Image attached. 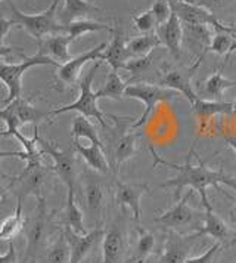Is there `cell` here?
<instances>
[{
	"mask_svg": "<svg viewBox=\"0 0 236 263\" xmlns=\"http://www.w3.org/2000/svg\"><path fill=\"white\" fill-rule=\"evenodd\" d=\"M151 153L153 156V164L156 166H167V167L174 168L177 172V175L171 179L165 180L163 183H158L160 188H174L176 190V198H179V194L183 188L190 186V190L196 191L201 195V201L202 205L205 207V210H212L210 200H208V195H207V188L214 186L217 188V191L223 192L224 191L220 188V183H224L230 188L236 190V179L223 173L222 170H211L205 166V161H202L200 157H198V161L200 164L198 166H193L190 163V160H186L185 164H177V163H171V161H167L164 158L158 156L153 149V146H149Z\"/></svg>",
	"mask_w": 236,
	"mask_h": 263,
	"instance_id": "6da1fadb",
	"label": "cell"
},
{
	"mask_svg": "<svg viewBox=\"0 0 236 263\" xmlns=\"http://www.w3.org/2000/svg\"><path fill=\"white\" fill-rule=\"evenodd\" d=\"M58 5L59 0H52L46 11L35 15L24 13L13 3H9V9L13 13L12 20L16 25H19L25 33H28L37 42H40L45 37L67 33V25L61 24L58 20Z\"/></svg>",
	"mask_w": 236,
	"mask_h": 263,
	"instance_id": "7a4b0ae2",
	"label": "cell"
},
{
	"mask_svg": "<svg viewBox=\"0 0 236 263\" xmlns=\"http://www.w3.org/2000/svg\"><path fill=\"white\" fill-rule=\"evenodd\" d=\"M42 149L37 154H27L24 151L23 160L25 161V167L23 173L12 178L9 190L16 198L24 200L28 195H40V190L45 185L47 176L50 172H53L52 167H49L43 161Z\"/></svg>",
	"mask_w": 236,
	"mask_h": 263,
	"instance_id": "3957f363",
	"label": "cell"
},
{
	"mask_svg": "<svg viewBox=\"0 0 236 263\" xmlns=\"http://www.w3.org/2000/svg\"><path fill=\"white\" fill-rule=\"evenodd\" d=\"M104 61H96L93 67L87 71V74L82 79V82L78 84L80 87V95L77 98V101H74L70 105H64V107H56L55 109L49 111V119L59 116L62 112H70V111H77L78 114H82L87 119H94L102 127H106L105 119H104V112L97 107V95L96 92L92 90V84H93L96 71L99 70V67L102 65Z\"/></svg>",
	"mask_w": 236,
	"mask_h": 263,
	"instance_id": "277c9868",
	"label": "cell"
},
{
	"mask_svg": "<svg viewBox=\"0 0 236 263\" xmlns=\"http://www.w3.org/2000/svg\"><path fill=\"white\" fill-rule=\"evenodd\" d=\"M37 65H53L59 67L56 61L50 60L47 57L35 53L33 57H27L18 64H8L0 62V82L8 89V96L5 99V104L9 105L15 99L23 96V76L27 70L37 67Z\"/></svg>",
	"mask_w": 236,
	"mask_h": 263,
	"instance_id": "5b68a950",
	"label": "cell"
},
{
	"mask_svg": "<svg viewBox=\"0 0 236 263\" xmlns=\"http://www.w3.org/2000/svg\"><path fill=\"white\" fill-rule=\"evenodd\" d=\"M126 98H131V99H137L143 104V112L137 119L136 123H133V129H137L143 126L148 119L152 116L153 108L156 104L163 102V101H171L176 99L177 92L171 90V89H165L161 87L160 84H151V83H133L127 86L126 89Z\"/></svg>",
	"mask_w": 236,
	"mask_h": 263,
	"instance_id": "8992f818",
	"label": "cell"
},
{
	"mask_svg": "<svg viewBox=\"0 0 236 263\" xmlns=\"http://www.w3.org/2000/svg\"><path fill=\"white\" fill-rule=\"evenodd\" d=\"M37 204H35L34 213L31 217L25 220V237H27V247H25V262H34L38 250L45 241L47 231V223H49V210L45 197L40 194L35 197Z\"/></svg>",
	"mask_w": 236,
	"mask_h": 263,
	"instance_id": "52a82bcc",
	"label": "cell"
},
{
	"mask_svg": "<svg viewBox=\"0 0 236 263\" xmlns=\"http://www.w3.org/2000/svg\"><path fill=\"white\" fill-rule=\"evenodd\" d=\"M38 146L43 154H47L53 160L52 170L59 176V179L64 182L67 188H75V157L74 153L59 149L55 142H50L47 139L38 138Z\"/></svg>",
	"mask_w": 236,
	"mask_h": 263,
	"instance_id": "ba28073f",
	"label": "cell"
},
{
	"mask_svg": "<svg viewBox=\"0 0 236 263\" xmlns=\"http://www.w3.org/2000/svg\"><path fill=\"white\" fill-rule=\"evenodd\" d=\"M171 11L176 12L183 25H211L215 31H236V28L233 27L222 24L210 9L201 5L180 2L176 5H171Z\"/></svg>",
	"mask_w": 236,
	"mask_h": 263,
	"instance_id": "9c48e42d",
	"label": "cell"
},
{
	"mask_svg": "<svg viewBox=\"0 0 236 263\" xmlns=\"http://www.w3.org/2000/svg\"><path fill=\"white\" fill-rule=\"evenodd\" d=\"M193 190L190 191L182 198L179 200L173 207H170L168 210H165L164 213L155 217V223L163 225V227L168 228V229H177V228L189 227L192 223H196L201 217H204V213H198L193 209L189 207V198L192 195Z\"/></svg>",
	"mask_w": 236,
	"mask_h": 263,
	"instance_id": "30bf717a",
	"label": "cell"
},
{
	"mask_svg": "<svg viewBox=\"0 0 236 263\" xmlns=\"http://www.w3.org/2000/svg\"><path fill=\"white\" fill-rule=\"evenodd\" d=\"M198 238L200 237L195 232L182 235L174 229H170L165 239L164 250L156 263H185L188 260L189 253L193 247L195 239Z\"/></svg>",
	"mask_w": 236,
	"mask_h": 263,
	"instance_id": "8fae6325",
	"label": "cell"
},
{
	"mask_svg": "<svg viewBox=\"0 0 236 263\" xmlns=\"http://www.w3.org/2000/svg\"><path fill=\"white\" fill-rule=\"evenodd\" d=\"M195 234L200 238L201 237H211L215 239V242H220L223 247L236 246V232L212 210L204 212L202 225Z\"/></svg>",
	"mask_w": 236,
	"mask_h": 263,
	"instance_id": "7c38bea8",
	"label": "cell"
},
{
	"mask_svg": "<svg viewBox=\"0 0 236 263\" xmlns=\"http://www.w3.org/2000/svg\"><path fill=\"white\" fill-rule=\"evenodd\" d=\"M106 43H101L94 48L89 49L87 52H84L82 55L71 58L68 62L61 64L58 67V71H56V79L65 86H74L80 77L83 67L90 61H102V55H104Z\"/></svg>",
	"mask_w": 236,
	"mask_h": 263,
	"instance_id": "4fadbf2b",
	"label": "cell"
},
{
	"mask_svg": "<svg viewBox=\"0 0 236 263\" xmlns=\"http://www.w3.org/2000/svg\"><path fill=\"white\" fill-rule=\"evenodd\" d=\"M64 232L70 242V263H82L89 256V253L96 247V244L104 238L105 234V231L101 227H94V229L84 235L77 234L71 228L67 227L64 228Z\"/></svg>",
	"mask_w": 236,
	"mask_h": 263,
	"instance_id": "5bb4252c",
	"label": "cell"
},
{
	"mask_svg": "<svg viewBox=\"0 0 236 263\" xmlns=\"http://www.w3.org/2000/svg\"><path fill=\"white\" fill-rule=\"evenodd\" d=\"M126 251V237L123 222L117 220L104 234L102 263H121Z\"/></svg>",
	"mask_w": 236,
	"mask_h": 263,
	"instance_id": "9a60e30c",
	"label": "cell"
},
{
	"mask_svg": "<svg viewBox=\"0 0 236 263\" xmlns=\"http://www.w3.org/2000/svg\"><path fill=\"white\" fill-rule=\"evenodd\" d=\"M148 192V186L142 183H124L117 180L115 183V203L121 209H130L136 222L141 220V198Z\"/></svg>",
	"mask_w": 236,
	"mask_h": 263,
	"instance_id": "2e32d148",
	"label": "cell"
},
{
	"mask_svg": "<svg viewBox=\"0 0 236 263\" xmlns=\"http://www.w3.org/2000/svg\"><path fill=\"white\" fill-rule=\"evenodd\" d=\"M155 34L158 36L161 45L168 49V52L174 57L180 58L182 55V40H183V24L179 20L176 12H171L170 18L164 24L158 25Z\"/></svg>",
	"mask_w": 236,
	"mask_h": 263,
	"instance_id": "e0dca14e",
	"label": "cell"
},
{
	"mask_svg": "<svg viewBox=\"0 0 236 263\" xmlns=\"http://www.w3.org/2000/svg\"><path fill=\"white\" fill-rule=\"evenodd\" d=\"M112 39L106 45L104 50L102 61H106L112 70H124L126 64L131 60L129 49H127V40L124 36V31L121 27H112Z\"/></svg>",
	"mask_w": 236,
	"mask_h": 263,
	"instance_id": "ac0fdd59",
	"label": "cell"
},
{
	"mask_svg": "<svg viewBox=\"0 0 236 263\" xmlns=\"http://www.w3.org/2000/svg\"><path fill=\"white\" fill-rule=\"evenodd\" d=\"M71 43H72V39H71L68 33L45 37L43 40L37 42V45H38L37 53L56 61L61 65V64L68 62L72 58L70 53Z\"/></svg>",
	"mask_w": 236,
	"mask_h": 263,
	"instance_id": "d6986e66",
	"label": "cell"
},
{
	"mask_svg": "<svg viewBox=\"0 0 236 263\" xmlns=\"http://www.w3.org/2000/svg\"><path fill=\"white\" fill-rule=\"evenodd\" d=\"M160 86L165 89H171L174 92H179L185 96L189 101L190 105H193L198 99L200 95L193 90L192 83H190V77L188 72L180 71V70H171V71L165 72L164 76L160 80Z\"/></svg>",
	"mask_w": 236,
	"mask_h": 263,
	"instance_id": "ffe728a7",
	"label": "cell"
},
{
	"mask_svg": "<svg viewBox=\"0 0 236 263\" xmlns=\"http://www.w3.org/2000/svg\"><path fill=\"white\" fill-rule=\"evenodd\" d=\"M83 212L75 201V188H67V201L65 207L61 213L59 223L64 225V228H71L77 234H87L84 228V220H83Z\"/></svg>",
	"mask_w": 236,
	"mask_h": 263,
	"instance_id": "44dd1931",
	"label": "cell"
},
{
	"mask_svg": "<svg viewBox=\"0 0 236 263\" xmlns=\"http://www.w3.org/2000/svg\"><path fill=\"white\" fill-rule=\"evenodd\" d=\"M101 11L89 0H64V8L58 12L61 24L68 25L78 20H87L89 15H93Z\"/></svg>",
	"mask_w": 236,
	"mask_h": 263,
	"instance_id": "7402d4cb",
	"label": "cell"
},
{
	"mask_svg": "<svg viewBox=\"0 0 236 263\" xmlns=\"http://www.w3.org/2000/svg\"><path fill=\"white\" fill-rule=\"evenodd\" d=\"M74 151L82 157L90 168H93L102 175H108L111 172L105 157V149L102 146L94 144L86 146L80 144V141H74Z\"/></svg>",
	"mask_w": 236,
	"mask_h": 263,
	"instance_id": "603a6c76",
	"label": "cell"
},
{
	"mask_svg": "<svg viewBox=\"0 0 236 263\" xmlns=\"http://www.w3.org/2000/svg\"><path fill=\"white\" fill-rule=\"evenodd\" d=\"M9 107L13 109V112L16 114L18 120L21 121V124H33L38 126V123H42L45 119H49V111H43L40 108H37L27 98H18L13 102L9 104Z\"/></svg>",
	"mask_w": 236,
	"mask_h": 263,
	"instance_id": "cb8c5ba5",
	"label": "cell"
},
{
	"mask_svg": "<svg viewBox=\"0 0 236 263\" xmlns=\"http://www.w3.org/2000/svg\"><path fill=\"white\" fill-rule=\"evenodd\" d=\"M84 200H86V207L89 215L92 216L94 222H99L101 213L105 203V192L99 182L96 180H87L84 186Z\"/></svg>",
	"mask_w": 236,
	"mask_h": 263,
	"instance_id": "d4e9b609",
	"label": "cell"
},
{
	"mask_svg": "<svg viewBox=\"0 0 236 263\" xmlns=\"http://www.w3.org/2000/svg\"><path fill=\"white\" fill-rule=\"evenodd\" d=\"M193 111L198 116L201 121L208 120L217 114H230L233 112V102H223V101H211V99H202L200 98L193 105Z\"/></svg>",
	"mask_w": 236,
	"mask_h": 263,
	"instance_id": "484cf974",
	"label": "cell"
},
{
	"mask_svg": "<svg viewBox=\"0 0 236 263\" xmlns=\"http://www.w3.org/2000/svg\"><path fill=\"white\" fill-rule=\"evenodd\" d=\"M24 227H25V219L23 213V200L16 198L15 212L6 219H3V222L0 223V241L3 239L12 241V238H15L23 231Z\"/></svg>",
	"mask_w": 236,
	"mask_h": 263,
	"instance_id": "4316f807",
	"label": "cell"
},
{
	"mask_svg": "<svg viewBox=\"0 0 236 263\" xmlns=\"http://www.w3.org/2000/svg\"><path fill=\"white\" fill-rule=\"evenodd\" d=\"M236 82L233 80H229L223 77V67L211 74L202 86V95H205L207 98H211V101H222V96L226 89H230V87H235Z\"/></svg>",
	"mask_w": 236,
	"mask_h": 263,
	"instance_id": "83f0119b",
	"label": "cell"
},
{
	"mask_svg": "<svg viewBox=\"0 0 236 263\" xmlns=\"http://www.w3.org/2000/svg\"><path fill=\"white\" fill-rule=\"evenodd\" d=\"M71 136L74 141H80V139H87L90 141V144L99 145L104 148V144L99 138V133L96 130V127L93 126V123L87 117H84L82 114H78L74 121H72V126H71Z\"/></svg>",
	"mask_w": 236,
	"mask_h": 263,
	"instance_id": "f1b7e54d",
	"label": "cell"
},
{
	"mask_svg": "<svg viewBox=\"0 0 236 263\" xmlns=\"http://www.w3.org/2000/svg\"><path fill=\"white\" fill-rule=\"evenodd\" d=\"M127 82H124L120 74H118L117 70H111L109 74L106 76V80L104 86L101 89L96 90V95L97 98H109V99H115V101H120L121 98H124V93H126V89H127Z\"/></svg>",
	"mask_w": 236,
	"mask_h": 263,
	"instance_id": "f546056e",
	"label": "cell"
},
{
	"mask_svg": "<svg viewBox=\"0 0 236 263\" xmlns=\"http://www.w3.org/2000/svg\"><path fill=\"white\" fill-rule=\"evenodd\" d=\"M161 45L160 39L155 33H149V34H143V36L134 37L127 42V49H129L131 58L136 57H148L151 55L153 49H156Z\"/></svg>",
	"mask_w": 236,
	"mask_h": 263,
	"instance_id": "4dcf8cb0",
	"label": "cell"
},
{
	"mask_svg": "<svg viewBox=\"0 0 236 263\" xmlns=\"http://www.w3.org/2000/svg\"><path fill=\"white\" fill-rule=\"evenodd\" d=\"M136 231H137V244L130 263H145V260L152 254L155 249V237L143 228H137Z\"/></svg>",
	"mask_w": 236,
	"mask_h": 263,
	"instance_id": "1f68e13d",
	"label": "cell"
},
{
	"mask_svg": "<svg viewBox=\"0 0 236 263\" xmlns=\"http://www.w3.org/2000/svg\"><path fill=\"white\" fill-rule=\"evenodd\" d=\"M71 249L70 242L62 231L46 253V263H70Z\"/></svg>",
	"mask_w": 236,
	"mask_h": 263,
	"instance_id": "d6a6232c",
	"label": "cell"
},
{
	"mask_svg": "<svg viewBox=\"0 0 236 263\" xmlns=\"http://www.w3.org/2000/svg\"><path fill=\"white\" fill-rule=\"evenodd\" d=\"M236 31H215L207 50L215 55H229L236 49Z\"/></svg>",
	"mask_w": 236,
	"mask_h": 263,
	"instance_id": "836d02e7",
	"label": "cell"
},
{
	"mask_svg": "<svg viewBox=\"0 0 236 263\" xmlns=\"http://www.w3.org/2000/svg\"><path fill=\"white\" fill-rule=\"evenodd\" d=\"M136 139H137V135L127 133V135L121 136V139L118 141L115 151H114V158H115L114 168H115V172L124 161H127L129 158L136 154Z\"/></svg>",
	"mask_w": 236,
	"mask_h": 263,
	"instance_id": "e575fe53",
	"label": "cell"
},
{
	"mask_svg": "<svg viewBox=\"0 0 236 263\" xmlns=\"http://www.w3.org/2000/svg\"><path fill=\"white\" fill-rule=\"evenodd\" d=\"M102 30H106V31L111 33L112 31V27L102 24V23H96V21H92V20H78V21H74V23L67 25V33L70 34L72 42L77 40L78 37L87 34V33L102 31Z\"/></svg>",
	"mask_w": 236,
	"mask_h": 263,
	"instance_id": "d590c367",
	"label": "cell"
},
{
	"mask_svg": "<svg viewBox=\"0 0 236 263\" xmlns=\"http://www.w3.org/2000/svg\"><path fill=\"white\" fill-rule=\"evenodd\" d=\"M151 67H152V57L148 55V57H136V58H131L126 64L124 70L131 72L133 76H142V74L149 71Z\"/></svg>",
	"mask_w": 236,
	"mask_h": 263,
	"instance_id": "8d00e7d4",
	"label": "cell"
},
{
	"mask_svg": "<svg viewBox=\"0 0 236 263\" xmlns=\"http://www.w3.org/2000/svg\"><path fill=\"white\" fill-rule=\"evenodd\" d=\"M133 21H134V24H136V28H137L141 33H143V34L152 33L153 30H156V27H158V23H156V20H155V16H153L151 11L142 12L141 15L134 16Z\"/></svg>",
	"mask_w": 236,
	"mask_h": 263,
	"instance_id": "74e56055",
	"label": "cell"
},
{
	"mask_svg": "<svg viewBox=\"0 0 236 263\" xmlns=\"http://www.w3.org/2000/svg\"><path fill=\"white\" fill-rule=\"evenodd\" d=\"M149 11H151L153 16H155V20H156L158 25L164 24L165 21L170 18L171 12H173V11H171L170 3H168L167 0H155Z\"/></svg>",
	"mask_w": 236,
	"mask_h": 263,
	"instance_id": "f35d334b",
	"label": "cell"
},
{
	"mask_svg": "<svg viewBox=\"0 0 236 263\" xmlns=\"http://www.w3.org/2000/svg\"><path fill=\"white\" fill-rule=\"evenodd\" d=\"M223 249L224 247L220 242H214L208 250L204 251L202 254L196 256V257H188V260L185 263H212Z\"/></svg>",
	"mask_w": 236,
	"mask_h": 263,
	"instance_id": "ab89813d",
	"label": "cell"
},
{
	"mask_svg": "<svg viewBox=\"0 0 236 263\" xmlns=\"http://www.w3.org/2000/svg\"><path fill=\"white\" fill-rule=\"evenodd\" d=\"M15 25H16V23L13 20H6L5 16H0V45L5 43V39L8 36V33Z\"/></svg>",
	"mask_w": 236,
	"mask_h": 263,
	"instance_id": "60d3db41",
	"label": "cell"
},
{
	"mask_svg": "<svg viewBox=\"0 0 236 263\" xmlns=\"http://www.w3.org/2000/svg\"><path fill=\"white\" fill-rule=\"evenodd\" d=\"M0 263H16V249L12 244V241L8 242V250H6V253L0 254Z\"/></svg>",
	"mask_w": 236,
	"mask_h": 263,
	"instance_id": "b9f144b4",
	"label": "cell"
},
{
	"mask_svg": "<svg viewBox=\"0 0 236 263\" xmlns=\"http://www.w3.org/2000/svg\"><path fill=\"white\" fill-rule=\"evenodd\" d=\"M23 55V49L16 48V46H5L0 45V60H8L11 55Z\"/></svg>",
	"mask_w": 236,
	"mask_h": 263,
	"instance_id": "7bdbcfd3",
	"label": "cell"
},
{
	"mask_svg": "<svg viewBox=\"0 0 236 263\" xmlns=\"http://www.w3.org/2000/svg\"><path fill=\"white\" fill-rule=\"evenodd\" d=\"M230 2L233 0H202L201 6L207 8V9H220V8H224L226 5H229Z\"/></svg>",
	"mask_w": 236,
	"mask_h": 263,
	"instance_id": "ee69618b",
	"label": "cell"
},
{
	"mask_svg": "<svg viewBox=\"0 0 236 263\" xmlns=\"http://www.w3.org/2000/svg\"><path fill=\"white\" fill-rule=\"evenodd\" d=\"M8 157H16V158H21V160H23L24 149H21V151H0V160L8 158ZM0 178H2V179H12L9 176H6L2 170H0Z\"/></svg>",
	"mask_w": 236,
	"mask_h": 263,
	"instance_id": "f6af8a7d",
	"label": "cell"
},
{
	"mask_svg": "<svg viewBox=\"0 0 236 263\" xmlns=\"http://www.w3.org/2000/svg\"><path fill=\"white\" fill-rule=\"evenodd\" d=\"M11 190L8 186H5L2 182H0V204H3L6 200H8V195H9Z\"/></svg>",
	"mask_w": 236,
	"mask_h": 263,
	"instance_id": "bcb514c9",
	"label": "cell"
},
{
	"mask_svg": "<svg viewBox=\"0 0 236 263\" xmlns=\"http://www.w3.org/2000/svg\"><path fill=\"white\" fill-rule=\"evenodd\" d=\"M224 141H226V145H229L230 148H233L236 153V135H232V136H226V138H224Z\"/></svg>",
	"mask_w": 236,
	"mask_h": 263,
	"instance_id": "7dc6e473",
	"label": "cell"
},
{
	"mask_svg": "<svg viewBox=\"0 0 236 263\" xmlns=\"http://www.w3.org/2000/svg\"><path fill=\"white\" fill-rule=\"evenodd\" d=\"M186 3H192V5H201L202 0H185Z\"/></svg>",
	"mask_w": 236,
	"mask_h": 263,
	"instance_id": "c3c4849f",
	"label": "cell"
},
{
	"mask_svg": "<svg viewBox=\"0 0 236 263\" xmlns=\"http://www.w3.org/2000/svg\"><path fill=\"white\" fill-rule=\"evenodd\" d=\"M168 3H170V6L171 5H176V3H180V2H185V0H167Z\"/></svg>",
	"mask_w": 236,
	"mask_h": 263,
	"instance_id": "681fc988",
	"label": "cell"
},
{
	"mask_svg": "<svg viewBox=\"0 0 236 263\" xmlns=\"http://www.w3.org/2000/svg\"><path fill=\"white\" fill-rule=\"evenodd\" d=\"M230 215H232V217H233V219H236V203H235V205H233V209H232V212H230Z\"/></svg>",
	"mask_w": 236,
	"mask_h": 263,
	"instance_id": "f907efd6",
	"label": "cell"
},
{
	"mask_svg": "<svg viewBox=\"0 0 236 263\" xmlns=\"http://www.w3.org/2000/svg\"><path fill=\"white\" fill-rule=\"evenodd\" d=\"M233 112H235V114H236V101H235V102H233Z\"/></svg>",
	"mask_w": 236,
	"mask_h": 263,
	"instance_id": "816d5d0a",
	"label": "cell"
},
{
	"mask_svg": "<svg viewBox=\"0 0 236 263\" xmlns=\"http://www.w3.org/2000/svg\"><path fill=\"white\" fill-rule=\"evenodd\" d=\"M2 2H5V0H0V3H2Z\"/></svg>",
	"mask_w": 236,
	"mask_h": 263,
	"instance_id": "f5cc1de1",
	"label": "cell"
},
{
	"mask_svg": "<svg viewBox=\"0 0 236 263\" xmlns=\"http://www.w3.org/2000/svg\"><path fill=\"white\" fill-rule=\"evenodd\" d=\"M89 2H92V0H89Z\"/></svg>",
	"mask_w": 236,
	"mask_h": 263,
	"instance_id": "db71d44e",
	"label": "cell"
},
{
	"mask_svg": "<svg viewBox=\"0 0 236 263\" xmlns=\"http://www.w3.org/2000/svg\"><path fill=\"white\" fill-rule=\"evenodd\" d=\"M235 263H236V262H235Z\"/></svg>",
	"mask_w": 236,
	"mask_h": 263,
	"instance_id": "11a10c76",
	"label": "cell"
}]
</instances>
